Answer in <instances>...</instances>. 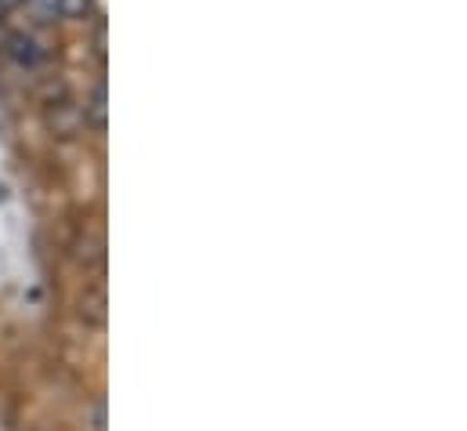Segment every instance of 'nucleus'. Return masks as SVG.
Segmentation results:
<instances>
[{"label": "nucleus", "instance_id": "obj_1", "mask_svg": "<svg viewBox=\"0 0 467 431\" xmlns=\"http://www.w3.org/2000/svg\"><path fill=\"white\" fill-rule=\"evenodd\" d=\"M4 51H7V58H11L15 66H22V69H36V66L47 58V47H44L33 33H11V37L4 40Z\"/></svg>", "mask_w": 467, "mask_h": 431}, {"label": "nucleus", "instance_id": "obj_2", "mask_svg": "<svg viewBox=\"0 0 467 431\" xmlns=\"http://www.w3.org/2000/svg\"><path fill=\"white\" fill-rule=\"evenodd\" d=\"M26 7V15L36 22V26H51L62 18V0H18Z\"/></svg>", "mask_w": 467, "mask_h": 431}, {"label": "nucleus", "instance_id": "obj_4", "mask_svg": "<svg viewBox=\"0 0 467 431\" xmlns=\"http://www.w3.org/2000/svg\"><path fill=\"white\" fill-rule=\"evenodd\" d=\"M91 0H62V18H88Z\"/></svg>", "mask_w": 467, "mask_h": 431}, {"label": "nucleus", "instance_id": "obj_3", "mask_svg": "<svg viewBox=\"0 0 467 431\" xmlns=\"http://www.w3.org/2000/svg\"><path fill=\"white\" fill-rule=\"evenodd\" d=\"M88 116H91V123H95L99 131H106V91H102V88L95 91V99H91V106H88Z\"/></svg>", "mask_w": 467, "mask_h": 431}, {"label": "nucleus", "instance_id": "obj_5", "mask_svg": "<svg viewBox=\"0 0 467 431\" xmlns=\"http://www.w3.org/2000/svg\"><path fill=\"white\" fill-rule=\"evenodd\" d=\"M4 40H7V33H4V22H0V51H4Z\"/></svg>", "mask_w": 467, "mask_h": 431}]
</instances>
